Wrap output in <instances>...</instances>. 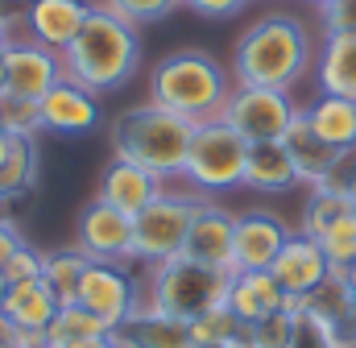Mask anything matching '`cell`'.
<instances>
[{"label":"cell","mask_w":356,"mask_h":348,"mask_svg":"<svg viewBox=\"0 0 356 348\" xmlns=\"http://www.w3.org/2000/svg\"><path fill=\"white\" fill-rule=\"evenodd\" d=\"M323 33H356V0H332L319 8Z\"/></svg>","instance_id":"obj_36"},{"label":"cell","mask_w":356,"mask_h":348,"mask_svg":"<svg viewBox=\"0 0 356 348\" xmlns=\"http://www.w3.org/2000/svg\"><path fill=\"white\" fill-rule=\"evenodd\" d=\"M91 13V0H29L25 8V38L50 46V50H67L75 42V33L83 29Z\"/></svg>","instance_id":"obj_17"},{"label":"cell","mask_w":356,"mask_h":348,"mask_svg":"<svg viewBox=\"0 0 356 348\" xmlns=\"http://www.w3.org/2000/svg\"><path fill=\"white\" fill-rule=\"evenodd\" d=\"M38 182V137H17L13 154L0 162V199H17Z\"/></svg>","instance_id":"obj_30"},{"label":"cell","mask_w":356,"mask_h":348,"mask_svg":"<svg viewBox=\"0 0 356 348\" xmlns=\"http://www.w3.org/2000/svg\"><path fill=\"white\" fill-rule=\"evenodd\" d=\"M17 336H21V332H17V324L0 311V348H17Z\"/></svg>","instance_id":"obj_41"},{"label":"cell","mask_w":356,"mask_h":348,"mask_svg":"<svg viewBox=\"0 0 356 348\" xmlns=\"http://www.w3.org/2000/svg\"><path fill=\"white\" fill-rule=\"evenodd\" d=\"M245 154H249V141H245L228 120H220V116H216V120H203V125H195L182 178H186L191 191H199V195L232 191V187H241V178H245Z\"/></svg>","instance_id":"obj_7"},{"label":"cell","mask_w":356,"mask_h":348,"mask_svg":"<svg viewBox=\"0 0 356 348\" xmlns=\"http://www.w3.org/2000/svg\"><path fill=\"white\" fill-rule=\"evenodd\" d=\"M112 340L120 348H195L191 336V319H175V315H162L154 307H137L124 324L112 328Z\"/></svg>","instance_id":"obj_19"},{"label":"cell","mask_w":356,"mask_h":348,"mask_svg":"<svg viewBox=\"0 0 356 348\" xmlns=\"http://www.w3.org/2000/svg\"><path fill=\"white\" fill-rule=\"evenodd\" d=\"M203 203H207V195H199V191L162 187V195L133 216V261L158 265L166 258H178L186 249V232H191L195 216L203 212Z\"/></svg>","instance_id":"obj_6"},{"label":"cell","mask_w":356,"mask_h":348,"mask_svg":"<svg viewBox=\"0 0 356 348\" xmlns=\"http://www.w3.org/2000/svg\"><path fill=\"white\" fill-rule=\"evenodd\" d=\"M137 67H141L137 25H129L124 17H116L108 4H91L83 29L63 50L67 79L88 87L91 95H104V91H120L137 75Z\"/></svg>","instance_id":"obj_2"},{"label":"cell","mask_w":356,"mask_h":348,"mask_svg":"<svg viewBox=\"0 0 356 348\" xmlns=\"http://www.w3.org/2000/svg\"><path fill=\"white\" fill-rule=\"evenodd\" d=\"M191 137H195V120L175 116L149 100L116 112L112 129H108V141H112V158H124L141 171L158 174L162 182L182 178L186 166V150H191Z\"/></svg>","instance_id":"obj_4"},{"label":"cell","mask_w":356,"mask_h":348,"mask_svg":"<svg viewBox=\"0 0 356 348\" xmlns=\"http://www.w3.org/2000/svg\"><path fill=\"white\" fill-rule=\"evenodd\" d=\"M38 108H42V129L63 133V137H79V133L95 129V120H99V95H91L88 87L71 84V79L50 87L38 100Z\"/></svg>","instance_id":"obj_16"},{"label":"cell","mask_w":356,"mask_h":348,"mask_svg":"<svg viewBox=\"0 0 356 348\" xmlns=\"http://www.w3.org/2000/svg\"><path fill=\"white\" fill-rule=\"evenodd\" d=\"M228 307L245 324H257L261 315H273V311L290 307V294L277 286V278L269 269H241L228 282Z\"/></svg>","instance_id":"obj_21"},{"label":"cell","mask_w":356,"mask_h":348,"mask_svg":"<svg viewBox=\"0 0 356 348\" xmlns=\"http://www.w3.org/2000/svg\"><path fill=\"white\" fill-rule=\"evenodd\" d=\"M302 116H307V125L327 141V145H336V150H356V100H344V95H323L319 91V100L315 104H307L302 108Z\"/></svg>","instance_id":"obj_24"},{"label":"cell","mask_w":356,"mask_h":348,"mask_svg":"<svg viewBox=\"0 0 356 348\" xmlns=\"http://www.w3.org/2000/svg\"><path fill=\"white\" fill-rule=\"evenodd\" d=\"M344 212H353V203H348V191L340 187V178H336V182H323V187H311V195H307V203H302L298 232L311 237V241H319Z\"/></svg>","instance_id":"obj_27"},{"label":"cell","mask_w":356,"mask_h":348,"mask_svg":"<svg viewBox=\"0 0 356 348\" xmlns=\"http://www.w3.org/2000/svg\"><path fill=\"white\" fill-rule=\"evenodd\" d=\"M75 249L91 261H133V216L116 212L104 199H91L75 224Z\"/></svg>","instance_id":"obj_9"},{"label":"cell","mask_w":356,"mask_h":348,"mask_svg":"<svg viewBox=\"0 0 356 348\" xmlns=\"http://www.w3.org/2000/svg\"><path fill=\"white\" fill-rule=\"evenodd\" d=\"M25 245H29V241L21 237V228H17V224H13V220L4 216V220H0V269H4L8 261L17 258V253H21Z\"/></svg>","instance_id":"obj_39"},{"label":"cell","mask_w":356,"mask_h":348,"mask_svg":"<svg viewBox=\"0 0 356 348\" xmlns=\"http://www.w3.org/2000/svg\"><path fill=\"white\" fill-rule=\"evenodd\" d=\"M42 258H46V253H38L33 245H25L17 258L4 265V278H8V286H17V282H38V278H42Z\"/></svg>","instance_id":"obj_38"},{"label":"cell","mask_w":356,"mask_h":348,"mask_svg":"<svg viewBox=\"0 0 356 348\" xmlns=\"http://www.w3.org/2000/svg\"><path fill=\"white\" fill-rule=\"evenodd\" d=\"M307 4H315V8H323V4H332V0H307Z\"/></svg>","instance_id":"obj_49"},{"label":"cell","mask_w":356,"mask_h":348,"mask_svg":"<svg viewBox=\"0 0 356 348\" xmlns=\"http://www.w3.org/2000/svg\"><path fill=\"white\" fill-rule=\"evenodd\" d=\"M0 120H4V133H13V137H38L42 133V108H38V100L13 95V91L0 95Z\"/></svg>","instance_id":"obj_32"},{"label":"cell","mask_w":356,"mask_h":348,"mask_svg":"<svg viewBox=\"0 0 356 348\" xmlns=\"http://www.w3.org/2000/svg\"><path fill=\"white\" fill-rule=\"evenodd\" d=\"M315 84L323 95L356 100V33H323L315 54Z\"/></svg>","instance_id":"obj_22"},{"label":"cell","mask_w":356,"mask_h":348,"mask_svg":"<svg viewBox=\"0 0 356 348\" xmlns=\"http://www.w3.org/2000/svg\"><path fill=\"white\" fill-rule=\"evenodd\" d=\"M88 265H91V258H83L79 249H58V253L42 258V282L50 286V294L58 299V307L79 303V286H83Z\"/></svg>","instance_id":"obj_28"},{"label":"cell","mask_w":356,"mask_h":348,"mask_svg":"<svg viewBox=\"0 0 356 348\" xmlns=\"http://www.w3.org/2000/svg\"><path fill=\"white\" fill-rule=\"evenodd\" d=\"M232 87H236L232 71L216 54H207L199 46H182V50H170L149 71V95L145 100L175 112V116L203 125V120H216L224 112Z\"/></svg>","instance_id":"obj_3"},{"label":"cell","mask_w":356,"mask_h":348,"mask_svg":"<svg viewBox=\"0 0 356 348\" xmlns=\"http://www.w3.org/2000/svg\"><path fill=\"white\" fill-rule=\"evenodd\" d=\"M21 17H25V13H21ZM21 17H13V21H0V50H4L13 38H21V33H17V29H25V21H21Z\"/></svg>","instance_id":"obj_42"},{"label":"cell","mask_w":356,"mask_h":348,"mask_svg":"<svg viewBox=\"0 0 356 348\" xmlns=\"http://www.w3.org/2000/svg\"><path fill=\"white\" fill-rule=\"evenodd\" d=\"M88 348H120V345H116V340H112V332H108V336H99V340H91Z\"/></svg>","instance_id":"obj_45"},{"label":"cell","mask_w":356,"mask_h":348,"mask_svg":"<svg viewBox=\"0 0 356 348\" xmlns=\"http://www.w3.org/2000/svg\"><path fill=\"white\" fill-rule=\"evenodd\" d=\"M241 187L261 191V195H286V191H294L298 187V171L290 162V150L282 141H249Z\"/></svg>","instance_id":"obj_20"},{"label":"cell","mask_w":356,"mask_h":348,"mask_svg":"<svg viewBox=\"0 0 356 348\" xmlns=\"http://www.w3.org/2000/svg\"><path fill=\"white\" fill-rule=\"evenodd\" d=\"M195 348H236V345H195Z\"/></svg>","instance_id":"obj_48"},{"label":"cell","mask_w":356,"mask_h":348,"mask_svg":"<svg viewBox=\"0 0 356 348\" xmlns=\"http://www.w3.org/2000/svg\"><path fill=\"white\" fill-rule=\"evenodd\" d=\"M108 332H112V324H104L79 303H67V307H58V315L46 328V348H88L91 340H99Z\"/></svg>","instance_id":"obj_26"},{"label":"cell","mask_w":356,"mask_h":348,"mask_svg":"<svg viewBox=\"0 0 356 348\" xmlns=\"http://www.w3.org/2000/svg\"><path fill=\"white\" fill-rule=\"evenodd\" d=\"M311 29L294 13H266L257 17L232 46V79L249 87H277L294 91L315 67Z\"/></svg>","instance_id":"obj_1"},{"label":"cell","mask_w":356,"mask_h":348,"mask_svg":"<svg viewBox=\"0 0 356 348\" xmlns=\"http://www.w3.org/2000/svg\"><path fill=\"white\" fill-rule=\"evenodd\" d=\"M0 220H4V199H0Z\"/></svg>","instance_id":"obj_50"},{"label":"cell","mask_w":356,"mask_h":348,"mask_svg":"<svg viewBox=\"0 0 356 348\" xmlns=\"http://www.w3.org/2000/svg\"><path fill=\"white\" fill-rule=\"evenodd\" d=\"M282 145L290 150V162H294V171H298V182H307V187H323V182H336L344 166H348V150H336V145H327L311 125H307V116L298 112L294 116V125L286 129V137H282Z\"/></svg>","instance_id":"obj_12"},{"label":"cell","mask_w":356,"mask_h":348,"mask_svg":"<svg viewBox=\"0 0 356 348\" xmlns=\"http://www.w3.org/2000/svg\"><path fill=\"white\" fill-rule=\"evenodd\" d=\"M294 328H298V307L261 315L257 324H249V348H294Z\"/></svg>","instance_id":"obj_31"},{"label":"cell","mask_w":356,"mask_h":348,"mask_svg":"<svg viewBox=\"0 0 356 348\" xmlns=\"http://www.w3.org/2000/svg\"><path fill=\"white\" fill-rule=\"evenodd\" d=\"M340 187L348 191V203L356 207V154L348 158V166H344V174H340Z\"/></svg>","instance_id":"obj_40"},{"label":"cell","mask_w":356,"mask_h":348,"mask_svg":"<svg viewBox=\"0 0 356 348\" xmlns=\"http://www.w3.org/2000/svg\"><path fill=\"white\" fill-rule=\"evenodd\" d=\"M0 133H4V120H0Z\"/></svg>","instance_id":"obj_51"},{"label":"cell","mask_w":356,"mask_h":348,"mask_svg":"<svg viewBox=\"0 0 356 348\" xmlns=\"http://www.w3.org/2000/svg\"><path fill=\"white\" fill-rule=\"evenodd\" d=\"M4 87H8V67H4V50H0V95H4Z\"/></svg>","instance_id":"obj_46"},{"label":"cell","mask_w":356,"mask_h":348,"mask_svg":"<svg viewBox=\"0 0 356 348\" xmlns=\"http://www.w3.org/2000/svg\"><path fill=\"white\" fill-rule=\"evenodd\" d=\"M99 4H108L129 25H149V21H162L175 8H182V0H99Z\"/></svg>","instance_id":"obj_34"},{"label":"cell","mask_w":356,"mask_h":348,"mask_svg":"<svg viewBox=\"0 0 356 348\" xmlns=\"http://www.w3.org/2000/svg\"><path fill=\"white\" fill-rule=\"evenodd\" d=\"M286 241H290V228L273 212H266V207L241 212L236 216V245H232V274H241V269H269Z\"/></svg>","instance_id":"obj_13"},{"label":"cell","mask_w":356,"mask_h":348,"mask_svg":"<svg viewBox=\"0 0 356 348\" xmlns=\"http://www.w3.org/2000/svg\"><path fill=\"white\" fill-rule=\"evenodd\" d=\"M29 8V0H0V21H13Z\"/></svg>","instance_id":"obj_43"},{"label":"cell","mask_w":356,"mask_h":348,"mask_svg":"<svg viewBox=\"0 0 356 348\" xmlns=\"http://www.w3.org/2000/svg\"><path fill=\"white\" fill-rule=\"evenodd\" d=\"M302 311L315 315V319H323V324H332L336 332H344L356 319V286L348 282V274H344V269H332V274L302 299Z\"/></svg>","instance_id":"obj_25"},{"label":"cell","mask_w":356,"mask_h":348,"mask_svg":"<svg viewBox=\"0 0 356 348\" xmlns=\"http://www.w3.org/2000/svg\"><path fill=\"white\" fill-rule=\"evenodd\" d=\"M0 311L17 324V332H46L50 319L58 315V299L50 294V286L42 278L38 282H17V286H8Z\"/></svg>","instance_id":"obj_23"},{"label":"cell","mask_w":356,"mask_h":348,"mask_svg":"<svg viewBox=\"0 0 356 348\" xmlns=\"http://www.w3.org/2000/svg\"><path fill=\"white\" fill-rule=\"evenodd\" d=\"M269 274L277 278V286H282L290 299H307V294L332 274V261L319 249V241H311V237H302V232H290V241L282 245V253L269 265Z\"/></svg>","instance_id":"obj_14"},{"label":"cell","mask_w":356,"mask_h":348,"mask_svg":"<svg viewBox=\"0 0 356 348\" xmlns=\"http://www.w3.org/2000/svg\"><path fill=\"white\" fill-rule=\"evenodd\" d=\"M298 112L302 108L294 104L290 91L236 84L228 104H224V112H220V120H228L245 141H282Z\"/></svg>","instance_id":"obj_8"},{"label":"cell","mask_w":356,"mask_h":348,"mask_svg":"<svg viewBox=\"0 0 356 348\" xmlns=\"http://www.w3.org/2000/svg\"><path fill=\"white\" fill-rule=\"evenodd\" d=\"M13 141H17V137H13V133H0V162H4V158H8V154H13Z\"/></svg>","instance_id":"obj_44"},{"label":"cell","mask_w":356,"mask_h":348,"mask_svg":"<svg viewBox=\"0 0 356 348\" xmlns=\"http://www.w3.org/2000/svg\"><path fill=\"white\" fill-rule=\"evenodd\" d=\"M228 282H232V274L178 253V258L149 265L141 303L162 311V315H175V319H195V315L228 303Z\"/></svg>","instance_id":"obj_5"},{"label":"cell","mask_w":356,"mask_h":348,"mask_svg":"<svg viewBox=\"0 0 356 348\" xmlns=\"http://www.w3.org/2000/svg\"><path fill=\"white\" fill-rule=\"evenodd\" d=\"M4 67H8V87L13 95H25V100H42L54 84L67 79L63 71V54L33 42V38H13L4 46Z\"/></svg>","instance_id":"obj_11"},{"label":"cell","mask_w":356,"mask_h":348,"mask_svg":"<svg viewBox=\"0 0 356 348\" xmlns=\"http://www.w3.org/2000/svg\"><path fill=\"white\" fill-rule=\"evenodd\" d=\"M191 336H195V345H236V348H249V324H245L228 303H220V307H211V311H203V315H195V319H191Z\"/></svg>","instance_id":"obj_29"},{"label":"cell","mask_w":356,"mask_h":348,"mask_svg":"<svg viewBox=\"0 0 356 348\" xmlns=\"http://www.w3.org/2000/svg\"><path fill=\"white\" fill-rule=\"evenodd\" d=\"M294 348H344L340 345V332L307 311H298V328H294Z\"/></svg>","instance_id":"obj_35"},{"label":"cell","mask_w":356,"mask_h":348,"mask_svg":"<svg viewBox=\"0 0 356 348\" xmlns=\"http://www.w3.org/2000/svg\"><path fill=\"white\" fill-rule=\"evenodd\" d=\"M162 178L149 171H141V166H133V162H124V158H112L104 171H99V187H95V199H104V203H112L116 212H124V216H137L145 203H154L158 195H162Z\"/></svg>","instance_id":"obj_18"},{"label":"cell","mask_w":356,"mask_h":348,"mask_svg":"<svg viewBox=\"0 0 356 348\" xmlns=\"http://www.w3.org/2000/svg\"><path fill=\"white\" fill-rule=\"evenodd\" d=\"M249 4L253 0H182V8L195 13V17H203V21H228V17L245 13Z\"/></svg>","instance_id":"obj_37"},{"label":"cell","mask_w":356,"mask_h":348,"mask_svg":"<svg viewBox=\"0 0 356 348\" xmlns=\"http://www.w3.org/2000/svg\"><path fill=\"white\" fill-rule=\"evenodd\" d=\"M232 245H236V216L220 203H203V212L195 216L191 232H186V258L203 261L211 269H224L232 274Z\"/></svg>","instance_id":"obj_15"},{"label":"cell","mask_w":356,"mask_h":348,"mask_svg":"<svg viewBox=\"0 0 356 348\" xmlns=\"http://www.w3.org/2000/svg\"><path fill=\"white\" fill-rule=\"evenodd\" d=\"M79 307H88L91 315H99L112 328L124 324L141 307L137 278L116 261H91L88 274H83V286H79Z\"/></svg>","instance_id":"obj_10"},{"label":"cell","mask_w":356,"mask_h":348,"mask_svg":"<svg viewBox=\"0 0 356 348\" xmlns=\"http://www.w3.org/2000/svg\"><path fill=\"white\" fill-rule=\"evenodd\" d=\"M4 294H8V278H4V269H0V307H4Z\"/></svg>","instance_id":"obj_47"},{"label":"cell","mask_w":356,"mask_h":348,"mask_svg":"<svg viewBox=\"0 0 356 348\" xmlns=\"http://www.w3.org/2000/svg\"><path fill=\"white\" fill-rule=\"evenodd\" d=\"M319 249L327 253V261H332V269H348L356 261V207L353 212H344L323 237H319Z\"/></svg>","instance_id":"obj_33"}]
</instances>
